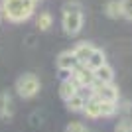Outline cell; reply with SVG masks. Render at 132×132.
<instances>
[{"label":"cell","instance_id":"obj_17","mask_svg":"<svg viewBox=\"0 0 132 132\" xmlns=\"http://www.w3.org/2000/svg\"><path fill=\"white\" fill-rule=\"evenodd\" d=\"M65 132H89V130H87V126H85L83 122L73 120V122H69L65 126Z\"/></svg>","mask_w":132,"mask_h":132},{"label":"cell","instance_id":"obj_13","mask_svg":"<svg viewBox=\"0 0 132 132\" xmlns=\"http://www.w3.org/2000/svg\"><path fill=\"white\" fill-rule=\"evenodd\" d=\"M75 93H79V87L75 85V83L71 81V79H61V85H59V97L63 101H67L69 97H73Z\"/></svg>","mask_w":132,"mask_h":132},{"label":"cell","instance_id":"obj_2","mask_svg":"<svg viewBox=\"0 0 132 132\" xmlns=\"http://www.w3.org/2000/svg\"><path fill=\"white\" fill-rule=\"evenodd\" d=\"M83 22H85V16H83V8L79 2H69V4L63 6L61 28L67 36H77L83 30Z\"/></svg>","mask_w":132,"mask_h":132},{"label":"cell","instance_id":"obj_3","mask_svg":"<svg viewBox=\"0 0 132 132\" xmlns=\"http://www.w3.org/2000/svg\"><path fill=\"white\" fill-rule=\"evenodd\" d=\"M81 112L87 118H93V120H97V118H110V116H114L118 112V103L103 101V99H97L95 95H91V97H87Z\"/></svg>","mask_w":132,"mask_h":132},{"label":"cell","instance_id":"obj_6","mask_svg":"<svg viewBox=\"0 0 132 132\" xmlns=\"http://www.w3.org/2000/svg\"><path fill=\"white\" fill-rule=\"evenodd\" d=\"M69 79H71V81L79 87V91H81V89L91 87V85L95 83L93 71H91V69H89L85 63H77V65L73 67L71 73H69Z\"/></svg>","mask_w":132,"mask_h":132},{"label":"cell","instance_id":"obj_5","mask_svg":"<svg viewBox=\"0 0 132 132\" xmlns=\"http://www.w3.org/2000/svg\"><path fill=\"white\" fill-rule=\"evenodd\" d=\"M91 95H95L97 99H103V101H110V103H118L120 99V93H118V87L114 83H97L95 81L91 85Z\"/></svg>","mask_w":132,"mask_h":132},{"label":"cell","instance_id":"obj_15","mask_svg":"<svg viewBox=\"0 0 132 132\" xmlns=\"http://www.w3.org/2000/svg\"><path fill=\"white\" fill-rule=\"evenodd\" d=\"M103 10H105V14L110 18V20H118V18H122V14H120V0H109Z\"/></svg>","mask_w":132,"mask_h":132},{"label":"cell","instance_id":"obj_4","mask_svg":"<svg viewBox=\"0 0 132 132\" xmlns=\"http://www.w3.org/2000/svg\"><path fill=\"white\" fill-rule=\"evenodd\" d=\"M16 93L20 99H34L36 95L39 93V89H42V83L39 79L34 75V73H24L20 77L16 79Z\"/></svg>","mask_w":132,"mask_h":132},{"label":"cell","instance_id":"obj_18","mask_svg":"<svg viewBox=\"0 0 132 132\" xmlns=\"http://www.w3.org/2000/svg\"><path fill=\"white\" fill-rule=\"evenodd\" d=\"M114 132H132V118H122V120L116 124Z\"/></svg>","mask_w":132,"mask_h":132},{"label":"cell","instance_id":"obj_12","mask_svg":"<svg viewBox=\"0 0 132 132\" xmlns=\"http://www.w3.org/2000/svg\"><path fill=\"white\" fill-rule=\"evenodd\" d=\"M85 101H87V97L79 91V93H75L73 97H69V99L65 101V109L71 110V112H81L83 106H85Z\"/></svg>","mask_w":132,"mask_h":132},{"label":"cell","instance_id":"obj_7","mask_svg":"<svg viewBox=\"0 0 132 132\" xmlns=\"http://www.w3.org/2000/svg\"><path fill=\"white\" fill-rule=\"evenodd\" d=\"M77 63H79V61H77V57H75V53H73V50L61 51V53L57 55V59H55V65H57V69L61 71V77H63V79L69 77L71 69L77 65Z\"/></svg>","mask_w":132,"mask_h":132},{"label":"cell","instance_id":"obj_8","mask_svg":"<svg viewBox=\"0 0 132 132\" xmlns=\"http://www.w3.org/2000/svg\"><path fill=\"white\" fill-rule=\"evenodd\" d=\"M14 116V101H12V95L10 93H0V120H12Z\"/></svg>","mask_w":132,"mask_h":132},{"label":"cell","instance_id":"obj_16","mask_svg":"<svg viewBox=\"0 0 132 132\" xmlns=\"http://www.w3.org/2000/svg\"><path fill=\"white\" fill-rule=\"evenodd\" d=\"M120 14L122 18L132 20V0H120Z\"/></svg>","mask_w":132,"mask_h":132},{"label":"cell","instance_id":"obj_10","mask_svg":"<svg viewBox=\"0 0 132 132\" xmlns=\"http://www.w3.org/2000/svg\"><path fill=\"white\" fill-rule=\"evenodd\" d=\"M93 50H95L93 44H89V42H79V44L73 47V53H75V57H77L79 63H85V61L89 59V55L93 53Z\"/></svg>","mask_w":132,"mask_h":132},{"label":"cell","instance_id":"obj_1","mask_svg":"<svg viewBox=\"0 0 132 132\" xmlns=\"http://www.w3.org/2000/svg\"><path fill=\"white\" fill-rule=\"evenodd\" d=\"M38 0H0V14L10 24H24L36 14Z\"/></svg>","mask_w":132,"mask_h":132},{"label":"cell","instance_id":"obj_14","mask_svg":"<svg viewBox=\"0 0 132 132\" xmlns=\"http://www.w3.org/2000/svg\"><path fill=\"white\" fill-rule=\"evenodd\" d=\"M36 26H38L39 32H47V30L53 26V16H51V12H47V10L39 12V16L36 18Z\"/></svg>","mask_w":132,"mask_h":132},{"label":"cell","instance_id":"obj_9","mask_svg":"<svg viewBox=\"0 0 132 132\" xmlns=\"http://www.w3.org/2000/svg\"><path fill=\"white\" fill-rule=\"evenodd\" d=\"M93 77L97 83H110V81H114V69L109 63H105V65L97 67L93 71Z\"/></svg>","mask_w":132,"mask_h":132},{"label":"cell","instance_id":"obj_11","mask_svg":"<svg viewBox=\"0 0 132 132\" xmlns=\"http://www.w3.org/2000/svg\"><path fill=\"white\" fill-rule=\"evenodd\" d=\"M106 63V55H105V51L103 50H99V47H95L93 50V53L89 55V59L85 61V65L91 69V71H95L97 67H101V65H105Z\"/></svg>","mask_w":132,"mask_h":132}]
</instances>
